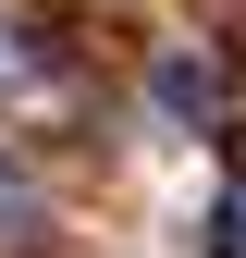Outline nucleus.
<instances>
[{"mask_svg":"<svg viewBox=\"0 0 246 258\" xmlns=\"http://www.w3.org/2000/svg\"><path fill=\"white\" fill-rule=\"evenodd\" d=\"M148 99H160L172 123H209V111H222V61H197V49H172L160 74H148Z\"/></svg>","mask_w":246,"mask_h":258,"instance_id":"obj_1","label":"nucleus"},{"mask_svg":"<svg viewBox=\"0 0 246 258\" xmlns=\"http://www.w3.org/2000/svg\"><path fill=\"white\" fill-rule=\"evenodd\" d=\"M37 61H49V37H37L25 13H0V74H37Z\"/></svg>","mask_w":246,"mask_h":258,"instance_id":"obj_2","label":"nucleus"},{"mask_svg":"<svg viewBox=\"0 0 246 258\" xmlns=\"http://www.w3.org/2000/svg\"><path fill=\"white\" fill-rule=\"evenodd\" d=\"M0 221H37V184H25L13 160H0Z\"/></svg>","mask_w":246,"mask_h":258,"instance_id":"obj_3","label":"nucleus"},{"mask_svg":"<svg viewBox=\"0 0 246 258\" xmlns=\"http://www.w3.org/2000/svg\"><path fill=\"white\" fill-rule=\"evenodd\" d=\"M222 258H246V184L222 197Z\"/></svg>","mask_w":246,"mask_h":258,"instance_id":"obj_4","label":"nucleus"}]
</instances>
